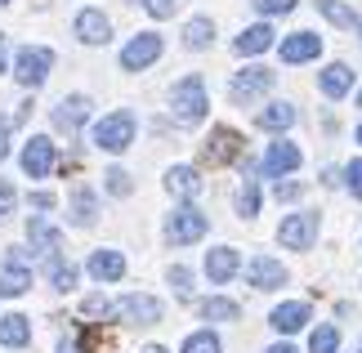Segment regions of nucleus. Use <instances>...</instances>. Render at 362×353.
<instances>
[{"mask_svg":"<svg viewBox=\"0 0 362 353\" xmlns=\"http://www.w3.org/2000/svg\"><path fill=\"white\" fill-rule=\"evenodd\" d=\"M94 144H99L103 152H125L134 144V112H107V117L94 125Z\"/></svg>","mask_w":362,"mask_h":353,"instance_id":"5","label":"nucleus"},{"mask_svg":"<svg viewBox=\"0 0 362 353\" xmlns=\"http://www.w3.org/2000/svg\"><path fill=\"white\" fill-rule=\"evenodd\" d=\"M277 242L286 250H313L317 242V215L313 210H304V215H286L282 228H277Z\"/></svg>","mask_w":362,"mask_h":353,"instance_id":"8","label":"nucleus"},{"mask_svg":"<svg viewBox=\"0 0 362 353\" xmlns=\"http://www.w3.org/2000/svg\"><path fill=\"white\" fill-rule=\"evenodd\" d=\"M255 121H259V130L282 134V130H291V125L300 121V108H296V103H269V108H264Z\"/></svg>","mask_w":362,"mask_h":353,"instance_id":"20","label":"nucleus"},{"mask_svg":"<svg viewBox=\"0 0 362 353\" xmlns=\"http://www.w3.org/2000/svg\"><path fill=\"white\" fill-rule=\"evenodd\" d=\"M206 228H211V219H206L192 202H184V206H175L170 215H165L161 237H165V246H192V242L206 237Z\"/></svg>","mask_w":362,"mask_h":353,"instance_id":"2","label":"nucleus"},{"mask_svg":"<svg viewBox=\"0 0 362 353\" xmlns=\"http://www.w3.org/2000/svg\"><path fill=\"white\" fill-rule=\"evenodd\" d=\"M59 353H76V349H72V345H67V340H63V345H59Z\"/></svg>","mask_w":362,"mask_h":353,"instance_id":"46","label":"nucleus"},{"mask_svg":"<svg viewBox=\"0 0 362 353\" xmlns=\"http://www.w3.org/2000/svg\"><path fill=\"white\" fill-rule=\"evenodd\" d=\"M103 179H107V192H112V197H130V192H134V183H130V175H125L121 166H112Z\"/></svg>","mask_w":362,"mask_h":353,"instance_id":"35","label":"nucleus"},{"mask_svg":"<svg viewBox=\"0 0 362 353\" xmlns=\"http://www.w3.org/2000/svg\"><path fill=\"white\" fill-rule=\"evenodd\" d=\"M107 313H112V304H107L103 295H86V304H81V318L99 322V318H107Z\"/></svg>","mask_w":362,"mask_h":353,"instance_id":"36","label":"nucleus"},{"mask_svg":"<svg viewBox=\"0 0 362 353\" xmlns=\"http://www.w3.org/2000/svg\"><path fill=\"white\" fill-rule=\"evenodd\" d=\"M300 144H291V139H277V144L264 148V161H259V175L264 179H282L291 170H300Z\"/></svg>","mask_w":362,"mask_h":353,"instance_id":"9","label":"nucleus"},{"mask_svg":"<svg viewBox=\"0 0 362 353\" xmlns=\"http://www.w3.org/2000/svg\"><path fill=\"white\" fill-rule=\"evenodd\" d=\"M358 108H362V94H358Z\"/></svg>","mask_w":362,"mask_h":353,"instance_id":"50","label":"nucleus"},{"mask_svg":"<svg viewBox=\"0 0 362 353\" xmlns=\"http://www.w3.org/2000/svg\"><path fill=\"white\" fill-rule=\"evenodd\" d=\"M197 313L206 322H238L242 308H238V300H228V295H211V300H197Z\"/></svg>","mask_w":362,"mask_h":353,"instance_id":"25","label":"nucleus"},{"mask_svg":"<svg viewBox=\"0 0 362 353\" xmlns=\"http://www.w3.org/2000/svg\"><path fill=\"white\" fill-rule=\"evenodd\" d=\"M112 318L130 322V327H152V322H161V318H165V304L157 300V295L130 291V295H121V300L112 304Z\"/></svg>","mask_w":362,"mask_h":353,"instance_id":"4","label":"nucleus"},{"mask_svg":"<svg viewBox=\"0 0 362 353\" xmlns=\"http://www.w3.org/2000/svg\"><path fill=\"white\" fill-rule=\"evenodd\" d=\"M269 90H273V72H269L264 63L238 67V72H233V81H228V98H233L238 108H255Z\"/></svg>","mask_w":362,"mask_h":353,"instance_id":"3","label":"nucleus"},{"mask_svg":"<svg viewBox=\"0 0 362 353\" xmlns=\"http://www.w3.org/2000/svg\"><path fill=\"white\" fill-rule=\"evenodd\" d=\"M23 291H32V273H27V264H13L5 260V268H0V295H23Z\"/></svg>","mask_w":362,"mask_h":353,"instance_id":"26","label":"nucleus"},{"mask_svg":"<svg viewBox=\"0 0 362 353\" xmlns=\"http://www.w3.org/2000/svg\"><path fill=\"white\" fill-rule=\"evenodd\" d=\"M309 318H313V308L304 304V300H286V304H277L273 313H269V327L282 331V335H291V331H300Z\"/></svg>","mask_w":362,"mask_h":353,"instance_id":"17","label":"nucleus"},{"mask_svg":"<svg viewBox=\"0 0 362 353\" xmlns=\"http://www.w3.org/2000/svg\"><path fill=\"white\" fill-rule=\"evenodd\" d=\"M317 9H322V18H327V23L344 27V32H349V27H358V13H354L349 5H340V0H317Z\"/></svg>","mask_w":362,"mask_h":353,"instance_id":"30","label":"nucleus"},{"mask_svg":"<svg viewBox=\"0 0 362 353\" xmlns=\"http://www.w3.org/2000/svg\"><path fill=\"white\" fill-rule=\"evenodd\" d=\"M54 161H59V152H54L49 134H36V139H27V144H23V170L32 175V179H49Z\"/></svg>","mask_w":362,"mask_h":353,"instance_id":"10","label":"nucleus"},{"mask_svg":"<svg viewBox=\"0 0 362 353\" xmlns=\"http://www.w3.org/2000/svg\"><path fill=\"white\" fill-rule=\"evenodd\" d=\"M49 67H54V50H40V45H27L13 54V81L27 90H36L40 81L49 76Z\"/></svg>","mask_w":362,"mask_h":353,"instance_id":"7","label":"nucleus"},{"mask_svg":"<svg viewBox=\"0 0 362 353\" xmlns=\"http://www.w3.org/2000/svg\"><path fill=\"white\" fill-rule=\"evenodd\" d=\"M246 282L255 291H277V287H286V268L277 264L273 255H255L246 264Z\"/></svg>","mask_w":362,"mask_h":353,"instance_id":"13","label":"nucleus"},{"mask_svg":"<svg viewBox=\"0 0 362 353\" xmlns=\"http://www.w3.org/2000/svg\"><path fill=\"white\" fill-rule=\"evenodd\" d=\"M9 157V117H0V161Z\"/></svg>","mask_w":362,"mask_h":353,"instance_id":"40","label":"nucleus"},{"mask_svg":"<svg viewBox=\"0 0 362 353\" xmlns=\"http://www.w3.org/2000/svg\"><path fill=\"white\" fill-rule=\"evenodd\" d=\"M9 67V50H5V36H0V72Z\"/></svg>","mask_w":362,"mask_h":353,"instance_id":"44","label":"nucleus"},{"mask_svg":"<svg viewBox=\"0 0 362 353\" xmlns=\"http://www.w3.org/2000/svg\"><path fill=\"white\" fill-rule=\"evenodd\" d=\"M317 86H322V94H327V98H344V94L354 90V72H349L344 63H331V67H322Z\"/></svg>","mask_w":362,"mask_h":353,"instance_id":"24","label":"nucleus"},{"mask_svg":"<svg viewBox=\"0 0 362 353\" xmlns=\"http://www.w3.org/2000/svg\"><path fill=\"white\" fill-rule=\"evenodd\" d=\"M45 268H49V287H54V291H72V287H76V268L67 264V260L49 255V260H45Z\"/></svg>","mask_w":362,"mask_h":353,"instance_id":"29","label":"nucleus"},{"mask_svg":"<svg viewBox=\"0 0 362 353\" xmlns=\"http://www.w3.org/2000/svg\"><path fill=\"white\" fill-rule=\"evenodd\" d=\"M322 183H331V188H336V183H344V179H340L336 166H327V170H322Z\"/></svg>","mask_w":362,"mask_h":353,"instance_id":"43","label":"nucleus"},{"mask_svg":"<svg viewBox=\"0 0 362 353\" xmlns=\"http://www.w3.org/2000/svg\"><path fill=\"white\" fill-rule=\"evenodd\" d=\"M358 144H362V125H358Z\"/></svg>","mask_w":362,"mask_h":353,"instance_id":"48","label":"nucleus"},{"mask_svg":"<svg viewBox=\"0 0 362 353\" xmlns=\"http://www.w3.org/2000/svg\"><path fill=\"white\" fill-rule=\"evenodd\" d=\"M107 36H112L107 13H99V9H81L76 13V40L81 45H107Z\"/></svg>","mask_w":362,"mask_h":353,"instance_id":"14","label":"nucleus"},{"mask_svg":"<svg viewBox=\"0 0 362 353\" xmlns=\"http://www.w3.org/2000/svg\"><path fill=\"white\" fill-rule=\"evenodd\" d=\"M250 5H255L264 18H277V13H291V9H296V0H250Z\"/></svg>","mask_w":362,"mask_h":353,"instance_id":"37","label":"nucleus"},{"mask_svg":"<svg viewBox=\"0 0 362 353\" xmlns=\"http://www.w3.org/2000/svg\"><path fill=\"white\" fill-rule=\"evenodd\" d=\"M358 353H362V345H358Z\"/></svg>","mask_w":362,"mask_h":353,"instance_id":"51","label":"nucleus"},{"mask_svg":"<svg viewBox=\"0 0 362 353\" xmlns=\"http://www.w3.org/2000/svg\"><path fill=\"white\" fill-rule=\"evenodd\" d=\"M5 5H9V0H0V9H5Z\"/></svg>","mask_w":362,"mask_h":353,"instance_id":"49","label":"nucleus"},{"mask_svg":"<svg viewBox=\"0 0 362 353\" xmlns=\"http://www.w3.org/2000/svg\"><path fill=\"white\" fill-rule=\"evenodd\" d=\"M255 210H259V183H255V179H246V183H242V192H238V215L250 219Z\"/></svg>","mask_w":362,"mask_h":353,"instance_id":"33","label":"nucleus"},{"mask_svg":"<svg viewBox=\"0 0 362 353\" xmlns=\"http://www.w3.org/2000/svg\"><path fill=\"white\" fill-rule=\"evenodd\" d=\"M215 45V23L211 18H192V23H184V50H211Z\"/></svg>","mask_w":362,"mask_h":353,"instance_id":"28","label":"nucleus"},{"mask_svg":"<svg viewBox=\"0 0 362 353\" xmlns=\"http://www.w3.org/2000/svg\"><path fill=\"white\" fill-rule=\"evenodd\" d=\"M264 353H300L296 345H273V349H264Z\"/></svg>","mask_w":362,"mask_h":353,"instance_id":"45","label":"nucleus"},{"mask_svg":"<svg viewBox=\"0 0 362 353\" xmlns=\"http://www.w3.org/2000/svg\"><path fill=\"white\" fill-rule=\"evenodd\" d=\"M340 349V327H313V335H309V353H336Z\"/></svg>","mask_w":362,"mask_h":353,"instance_id":"31","label":"nucleus"},{"mask_svg":"<svg viewBox=\"0 0 362 353\" xmlns=\"http://www.w3.org/2000/svg\"><path fill=\"white\" fill-rule=\"evenodd\" d=\"M344 183H349V192H354L358 202H362V157L344 166Z\"/></svg>","mask_w":362,"mask_h":353,"instance_id":"38","label":"nucleus"},{"mask_svg":"<svg viewBox=\"0 0 362 353\" xmlns=\"http://www.w3.org/2000/svg\"><path fill=\"white\" fill-rule=\"evenodd\" d=\"M170 112H175V121H179V125H197V121H206V112H211V98H206V81H202V76H184V81H175V90H170Z\"/></svg>","mask_w":362,"mask_h":353,"instance_id":"1","label":"nucleus"},{"mask_svg":"<svg viewBox=\"0 0 362 353\" xmlns=\"http://www.w3.org/2000/svg\"><path fill=\"white\" fill-rule=\"evenodd\" d=\"M27 340H32V322H27L23 313H0V345L23 349Z\"/></svg>","mask_w":362,"mask_h":353,"instance_id":"22","label":"nucleus"},{"mask_svg":"<svg viewBox=\"0 0 362 353\" xmlns=\"http://www.w3.org/2000/svg\"><path fill=\"white\" fill-rule=\"evenodd\" d=\"M242 273V250H233V246H215L211 255H206V277L215 282V287H228L233 277Z\"/></svg>","mask_w":362,"mask_h":353,"instance_id":"12","label":"nucleus"},{"mask_svg":"<svg viewBox=\"0 0 362 353\" xmlns=\"http://www.w3.org/2000/svg\"><path fill=\"white\" fill-rule=\"evenodd\" d=\"M161 36L157 32H139V36H130V40H125V45H121V72H144V67H152V63H157L161 59Z\"/></svg>","mask_w":362,"mask_h":353,"instance_id":"6","label":"nucleus"},{"mask_svg":"<svg viewBox=\"0 0 362 353\" xmlns=\"http://www.w3.org/2000/svg\"><path fill=\"white\" fill-rule=\"evenodd\" d=\"M184 353H224V345H219L215 331H192L184 340Z\"/></svg>","mask_w":362,"mask_h":353,"instance_id":"32","label":"nucleus"},{"mask_svg":"<svg viewBox=\"0 0 362 353\" xmlns=\"http://www.w3.org/2000/svg\"><path fill=\"white\" fill-rule=\"evenodd\" d=\"M90 98L86 94H72V98H63L59 108L49 112V121H54V130H63V134H76V130H86V121H90Z\"/></svg>","mask_w":362,"mask_h":353,"instance_id":"11","label":"nucleus"},{"mask_svg":"<svg viewBox=\"0 0 362 353\" xmlns=\"http://www.w3.org/2000/svg\"><path fill=\"white\" fill-rule=\"evenodd\" d=\"M144 353H165V349H161V345H157V349H144Z\"/></svg>","mask_w":362,"mask_h":353,"instance_id":"47","label":"nucleus"},{"mask_svg":"<svg viewBox=\"0 0 362 353\" xmlns=\"http://www.w3.org/2000/svg\"><path fill=\"white\" fill-rule=\"evenodd\" d=\"M277 197H282V202H296L300 188H296V183H277Z\"/></svg>","mask_w":362,"mask_h":353,"instance_id":"42","label":"nucleus"},{"mask_svg":"<svg viewBox=\"0 0 362 353\" xmlns=\"http://www.w3.org/2000/svg\"><path fill=\"white\" fill-rule=\"evenodd\" d=\"M27 237H32V250H40V255H59V242H63V237H59V228H54V224L49 219H32V224H27Z\"/></svg>","mask_w":362,"mask_h":353,"instance_id":"21","label":"nucleus"},{"mask_svg":"<svg viewBox=\"0 0 362 353\" xmlns=\"http://www.w3.org/2000/svg\"><path fill=\"white\" fill-rule=\"evenodd\" d=\"M165 192L179 197V202H192V197L202 192V175L192 170V166H170V170H165Z\"/></svg>","mask_w":362,"mask_h":353,"instance_id":"19","label":"nucleus"},{"mask_svg":"<svg viewBox=\"0 0 362 353\" xmlns=\"http://www.w3.org/2000/svg\"><path fill=\"white\" fill-rule=\"evenodd\" d=\"M165 282H170V287H175V295H179V300H192V268L175 264L170 273H165Z\"/></svg>","mask_w":362,"mask_h":353,"instance_id":"34","label":"nucleus"},{"mask_svg":"<svg viewBox=\"0 0 362 353\" xmlns=\"http://www.w3.org/2000/svg\"><path fill=\"white\" fill-rule=\"evenodd\" d=\"M86 273L94 277V282H121L125 277V255L121 250H94L90 255V264H86Z\"/></svg>","mask_w":362,"mask_h":353,"instance_id":"18","label":"nucleus"},{"mask_svg":"<svg viewBox=\"0 0 362 353\" xmlns=\"http://www.w3.org/2000/svg\"><path fill=\"white\" fill-rule=\"evenodd\" d=\"M273 36H277V32L269 27V18H264V23H255V27H246V32L233 40V50H238V54H264V50L273 45Z\"/></svg>","mask_w":362,"mask_h":353,"instance_id":"23","label":"nucleus"},{"mask_svg":"<svg viewBox=\"0 0 362 353\" xmlns=\"http://www.w3.org/2000/svg\"><path fill=\"white\" fill-rule=\"evenodd\" d=\"M32 206H36V210H54V192H45V188L32 192Z\"/></svg>","mask_w":362,"mask_h":353,"instance_id":"41","label":"nucleus"},{"mask_svg":"<svg viewBox=\"0 0 362 353\" xmlns=\"http://www.w3.org/2000/svg\"><path fill=\"white\" fill-rule=\"evenodd\" d=\"M317 54H322V36L317 32H291L282 40V59L286 63H313Z\"/></svg>","mask_w":362,"mask_h":353,"instance_id":"16","label":"nucleus"},{"mask_svg":"<svg viewBox=\"0 0 362 353\" xmlns=\"http://www.w3.org/2000/svg\"><path fill=\"white\" fill-rule=\"evenodd\" d=\"M94 219H99V197H94L90 188H76L72 192V224L76 228H90Z\"/></svg>","mask_w":362,"mask_h":353,"instance_id":"27","label":"nucleus"},{"mask_svg":"<svg viewBox=\"0 0 362 353\" xmlns=\"http://www.w3.org/2000/svg\"><path fill=\"white\" fill-rule=\"evenodd\" d=\"M13 206H18V192H13V183L0 179V215H9Z\"/></svg>","mask_w":362,"mask_h":353,"instance_id":"39","label":"nucleus"},{"mask_svg":"<svg viewBox=\"0 0 362 353\" xmlns=\"http://www.w3.org/2000/svg\"><path fill=\"white\" fill-rule=\"evenodd\" d=\"M242 152V134L228 130V125H219V130H211V139H206V161L224 166V161H238Z\"/></svg>","mask_w":362,"mask_h":353,"instance_id":"15","label":"nucleus"}]
</instances>
